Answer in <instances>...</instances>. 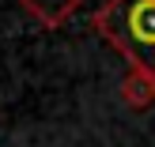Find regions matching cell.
Masks as SVG:
<instances>
[{
  "instance_id": "7a4b0ae2",
  "label": "cell",
  "mask_w": 155,
  "mask_h": 147,
  "mask_svg": "<svg viewBox=\"0 0 155 147\" xmlns=\"http://www.w3.org/2000/svg\"><path fill=\"white\" fill-rule=\"evenodd\" d=\"M80 4H83V0H19L23 11H27L34 23L49 27V30L64 27V23L76 15V8H80Z\"/></svg>"
},
{
  "instance_id": "3957f363",
  "label": "cell",
  "mask_w": 155,
  "mask_h": 147,
  "mask_svg": "<svg viewBox=\"0 0 155 147\" xmlns=\"http://www.w3.org/2000/svg\"><path fill=\"white\" fill-rule=\"evenodd\" d=\"M121 98H125L129 110H148V106L155 102V75L133 68V72L121 79Z\"/></svg>"
},
{
  "instance_id": "6da1fadb",
  "label": "cell",
  "mask_w": 155,
  "mask_h": 147,
  "mask_svg": "<svg viewBox=\"0 0 155 147\" xmlns=\"http://www.w3.org/2000/svg\"><path fill=\"white\" fill-rule=\"evenodd\" d=\"M95 27L133 60L136 72L155 75V0H110Z\"/></svg>"
}]
</instances>
